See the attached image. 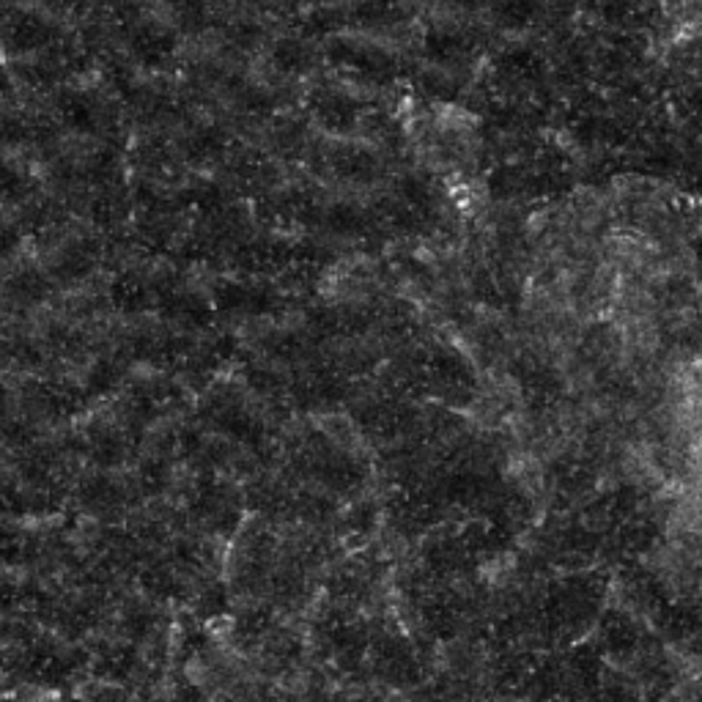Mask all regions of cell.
<instances>
[{
  "label": "cell",
  "mask_w": 702,
  "mask_h": 702,
  "mask_svg": "<svg viewBox=\"0 0 702 702\" xmlns=\"http://www.w3.org/2000/svg\"><path fill=\"white\" fill-rule=\"evenodd\" d=\"M129 50L140 64L149 69H160L176 55V33L154 25V22H135L129 33Z\"/></svg>",
  "instance_id": "6da1fadb"
},
{
  "label": "cell",
  "mask_w": 702,
  "mask_h": 702,
  "mask_svg": "<svg viewBox=\"0 0 702 702\" xmlns=\"http://www.w3.org/2000/svg\"><path fill=\"white\" fill-rule=\"evenodd\" d=\"M55 39H58V28H55L53 22L39 17V14H17L9 22V42L20 53L42 50L47 44H53Z\"/></svg>",
  "instance_id": "7a4b0ae2"
},
{
  "label": "cell",
  "mask_w": 702,
  "mask_h": 702,
  "mask_svg": "<svg viewBox=\"0 0 702 702\" xmlns=\"http://www.w3.org/2000/svg\"><path fill=\"white\" fill-rule=\"evenodd\" d=\"M58 113L64 118V124L75 132H94L99 121V107L83 91H66L58 96Z\"/></svg>",
  "instance_id": "3957f363"
},
{
  "label": "cell",
  "mask_w": 702,
  "mask_h": 702,
  "mask_svg": "<svg viewBox=\"0 0 702 702\" xmlns=\"http://www.w3.org/2000/svg\"><path fill=\"white\" fill-rule=\"evenodd\" d=\"M47 277L33 272V269H25V272H17L14 277L6 280V299L11 305L17 308H31V305H39L44 297H47Z\"/></svg>",
  "instance_id": "277c9868"
},
{
  "label": "cell",
  "mask_w": 702,
  "mask_h": 702,
  "mask_svg": "<svg viewBox=\"0 0 702 702\" xmlns=\"http://www.w3.org/2000/svg\"><path fill=\"white\" fill-rule=\"evenodd\" d=\"M110 297L116 302V308H121L124 313H138L146 310L151 305V291L149 286L135 275H121L110 288Z\"/></svg>",
  "instance_id": "5b68a950"
},
{
  "label": "cell",
  "mask_w": 702,
  "mask_h": 702,
  "mask_svg": "<svg viewBox=\"0 0 702 702\" xmlns=\"http://www.w3.org/2000/svg\"><path fill=\"white\" fill-rule=\"evenodd\" d=\"M33 190L31 176L25 171H20L17 165L0 160V201L17 203L25 201Z\"/></svg>",
  "instance_id": "8992f818"
},
{
  "label": "cell",
  "mask_w": 702,
  "mask_h": 702,
  "mask_svg": "<svg viewBox=\"0 0 702 702\" xmlns=\"http://www.w3.org/2000/svg\"><path fill=\"white\" fill-rule=\"evenodd\" d=\"M91 269H94V253H91L88 245L66 247L61 258H58V264H55V272H58V277H64V280H80Z\"/></svg>",
  "instance_id": "52a82bcc"
},
{
  "label": "cell",
  "mask_w": 702,
  "mask_h": 702,
  "mask_svg": "<svg viewBox=\"0 0 702 702\" xmlns=\"http://www.w3.org/2000/svg\"><path fill=\"white\" fill-rule=\"evenodd\" d=\"M99 672L105 678H113V681H121V678H129L135 667H138V656L132 648H110L107 653H102L99 659Z\"/></svg>",
  "instance_id": "ba28073f"
},
{
  "label": "cell",
  "mask_w": 702,
  "mask_h": 702,
  "mask_svg": "<svg viewBox=\"0 0 702 702\" xmlns=\"http://www.w3.org/2000/svg\"><path fill=\"white\" fill-rule=\"evenodd\" d=\"M83 500L94 511H110V508H116L118 502H121V489L110 478H94L86 486Z\"/></svg>",
  "instance_id": "9c48e42d"
},
{
  "label": "cell",
  "mask_w": 702,
  "mask_h": 702,
  "mask_svg": "<svg viewBox=\"0 0 702 702\" xmlns=\"http://www.w3.org/2000/svg\"><path fill=\"white\" fill-rule=\"evenodd\" d=\"M121 453H124V445H121V439H118V434H113V431L96 434V437L91 439V456H94L102 467L118 464Z\"/></svg>",
  "instance_id": "30bf717a"
},
{
  "label": "cell",
  "mask_w": 702,
  "mask_h": 702,
  "mask_svg": "<svg viewBox=\"0 0 702 702\" xmlns=\"http://www.w3.org/2000/svg\"><path fill=\"white\" fill-rule=\"evenodd\" d=\"M220 146H223V138H217V132H198L187 143V154L192 160H203V157H212Z\"/></svg>",
  "instance_id": "8fae6325"
},
{
  "label": "cell",
  "mask_w": 702,
  "mask_h": 702,
  "mask_svg": "<svg viewBox=\"0 0 702 702\" xmlns=\"http://www.w3.org/2000/svg\"><path fill=\"white\" fill-rule=\"evenodd\" d=\"M25 554V541L20 532H11L6 527H0V560L3 563H14Z\"/></svg>",
  "instance_id": "7c38bea8"
},
{
  "label": "cell",
  "mask_w": 702,
  "mask_h": 702,
  "mask_svg": "<svg viewBox=\"0 0 702 702\" xmlns=\"http://www.w3.org/2000/svg\"><path fill=\"white\" fill-rule=\"evenodd\" d=\"M17 245H20V234L14 228H9V225H0V256L11 253Z\"/></svg>",
  "instance_id": "4fadbf2b"
}]
</instances>
